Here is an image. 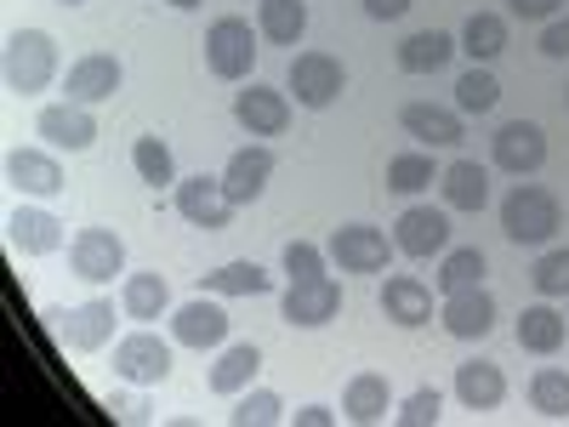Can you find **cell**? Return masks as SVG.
<instances>
[{
    "instance_id": "cell-1",
    "label": "cell",
    "mask_w": 569,
    "mask_h": 427,
    "mask_svg": "<svg viewBox=\"0 0 569 427\" xmlns=\"http://www.w3.org/2000/svg\"><path fill=\"white\" fill-rule=\"evenodd\" d=\"M58 75V40L46 29H12L7 34V52H0V80H7L12 98H34L46 91Z\"/></svg>"
},
{
    "instance_id": "cell-2",
    "label": "cell",
    "mask_w": 569,
    "mask_h": 427,
    "mask_svg": "<svg viewBox=\"0 0 569 427\" xmlns=\"http://www.w3.org/2000/svg\"><path fill=\"white\" fill-rule=\"evenodd\" d=\"M558 228H563V206L536 182H518L501 200V234L512 246H547Z\"/></svg>"
},
{
    "instance_id": "cell-3",
    "label": "cell",
    "mask_w": 569,
    "mask_h": 427,
    "mask_svg": "<svg viewBox=\"0 0 569 427\" xmlns=\"http://www.w3.org/2000/svg\"><path fill=\"white\" fill-rule=\"evenodd\" d=\"M206 69L217 80H251V69H257V29L246 18H217L206 29Z\"/></svg>"
},
{
    "instance_id": "cell-4",
    "label": "cell",
    "mask_w": 569,
    "mask_h": 427,
    "mask_svg": "<svg viewBox=\"0 0 569 427\" xmlns=\"http://www.w3.org/2000/svg\"><path fill=\"white\" fill-rule=\"evenodd\" d=\"M46 319H52V330H58L74 354L109 348V342H114V325H120V314H114L109 297H91V302H80V308H52Z\"/></svg>"
},
{
    "instance_id": "cell-5",
    "label": "cell",
    "mask_w": 569,
    "mask_h": 427,
    "mask_svg": "<svg viewBox=\"0 0 569 427\" xmlns=\"http://www.w3.org/2000/svg\"><path fill=\"white\" fill-rule=\"evenodd\" d=\"M284 86L297 91L302 109H330L348 91V69H342V58H330V52H297Z\"/></svg>"
},
{
    "instance_id": "cell-6",
    "label": "cell",
    "mask_w": 569,
    "mask_h": 427,
    "mask_svg": "<svg viewBox=\"0 0 569 427\" xmlns=\"http://www.w3.org/2000/svg\"><path fill=\"white\" fill-rule=\"evenodd\" d=\"M114 376L137 388H160L171 376V342L154 337V330H131V337L114 342Z\"/></svg>"
},
{
    "instance_id": "cell-7",
    "label": "cell",
    "mask_w": 569,
    "mask_h": 427,
    "mask_svg": "<svg viewBox=\"0 0 569 427\" xmlns=\"http://www.w3.org/2000/svg\"><path fill=\"white\" fill-rule=\"evenodd\" d=\"M69 268L86 285H109L114 274H126V240L114 228H80L69 240Z\"/></svg>"
},
{
    "instance_id": "cell-8",
    "label": "cell",
    "mask_w": 569,
    "mask_h": 427,
    "mask_svg": "<svg viewBox=\"0 0 569 427\" xmlns=\"http://www.w3.org/2000/svg\"><path fill=\"white\" fill-rule=\"evenodd\" d=\"M325 257L342 274H382L388 268V234L370 228V222H342L337 234H330Z\"/></svg>"
},
{
    "instance_id": "cell-9",
    "label": "cell",
    "mask_w": 569,
    "mask_h": 427,
    "mask_svg": "<svg viewBox=\"0 0 569 427\" xmlns=\"http://www.w3.org/2000/svg\"><path fill=\"white\" fill-rule=\"evenodd\" d=\"M120 80H126V69H120V58H114V52H86V58H74V63H69L63 91H69V103L98 109V103H109L114 91H120Z\"/></svg>"
},
{
    "instance_id": "cell-10",
    "label": "cell",
    "mask_w": 569,
    "mask_h": 427,
    "mask_svg": "<svg viewBox=\"0 0 569 427\" xmlns=\"http://www.w3.org/2000/svg\"><path fill=\"white\" fill-rule=\"evenodd\" d=\"M177 211H182V222H194V228H206V234H222L228 228V217H233V200H228V188H222V177H182L177 182Z\"/></svg>"
},
{
    "instance_id": "cell-11",
    "label": "cell",
    "mask_w": 569,
    "mask_h": 427,
    "mask_svg": "<svg viewBox=\"0 0 569 427\" xmlns=\"http://www.w3.org/2000/svg\"><path fill=\"white\" fill-rule=\"evenodd\" d=\"M34 131L52 142V149H63V155H86L91 142H98V120H91V109L86 103H46L40 115H34Z\"/></svg>"
},
{
    "instance_id": "cell-12",
    "label": "cell",
    "mask_w": 569,
    "mask_h": 427,
    "mask_svg": "<svg viewBox=\"0 0 569 427\" xmlns=\"http://www.w3.org/2000/svg\"><path fill=\"white\" fill-rule=\"evenodd\" d=\"M279 314H284V325H302V330H319V325H330L342 314V285L337 279H308V285H291V291L279 297Z\"/></svg>"
},
{
    "instance_id": "cell-13",
    "label": "cell",
    "mask_w": 569,
    "mask_h": 427,
    "mask_svg": "<svg viewBox=\"0 0 569 427\" xmlns=\"http://www.w3.org/2000/svg\"><path fill=\"white\" fill-rule=\"evenodd\" d=\"M171 342L177 348H222L228 342V314L200 291L194 302H182V308H171Z\"/></svg>"
},
{
    "instance_id": "cell-14",
    "label": "cell",
    "mask_w": 569,
    "mask_h": 427,
    "mask_svg": "<svg viewBox=\"0 0 569 427\" xmlns=\"http://www.w3.org/2000/svg\"><path fill=\"white\" fill-rule=\"evenodd\" d=\"M496 166L512 177H536L547 166V131L536 120H507L496 131Z\"/></svg>"
},
{
    "instance_id": "cell-15",
    "label": "cell",
    "mask_w": 569,
    "mask_h": 427,
    "mask_svg": "<svg viewBox=\"0 0 569 427\" xmlns=\"http://www.w3.org/2000/svg\"><path fill=\"white\" fill-rule=\"evenodd\" d=\"M393 246L405 257H445L450 251V217L439 206H410L393 222Z\"/></svg>"
},
{
    "instance_id": "cell-16",
    "label": "cell",
    "mask_w": 569,
    "mask_h": 427,
    "mask_svg": "<svg viewBox=\"0 0 569 427\" xmlns=\"http://www.w3.org/2000/svg\"><path fill=\"white\" fill-rule=\"evenodd\" d=\"M439 319H445V330H450L456 342H479V337H490V330H496V297L485 291V285H467V291L445 297Z\"/></svg>"
},
{
    "instance_id": "cell-17",
    "label": "cell",
    "mask_w": 569,
    "mask_h": 427,
    "mask_svg": "<svg viewBox=\"0 0 569 427\" xmlns=\"http://www.w3.org/2000/svg\"><path fill=\"white\" fill-rule=\"evenodd\" d=\"M268 177H273V149L268 142H246V149H233V160L222 166V188H228L233 206H257Z\"/></svg>"
},
{
    "instance_id": "cell-18",
    "label": "cell",
    "mask_w": 569,
    "mask_h": 427,
    "mask_svg": "<svg viewBox=\"0 0 569 427\" xmlns=\"http://www.w3.org/2000/svg\"><path fill=\"white\" fill-rule=\"evenodd\" d=\"M233 120H240L251 137H279L284 126H291V103H284V91L251 80L240 98H233Z\"/></svg>"
},
{
    "instance_id": "cell-19",
    "label": "cell",
    "mask_w": 569,
    "mask_h": 427,
    "mask_svg": "<svg viewBox=\"0 0 569 427\" xmlns=\"http://www.w3.org/2000/svg\"><path fill=\"white\" fill-rule=\"evenodd\" d=\"M7 182L18 188V195L52 200V195H63V166H58V155H46V149H12L7 155Z\"/></svg>"
},
{
    "instance_id": "cell-20",
    "label": "cell",
    "mask_w": 569,
    "mask_h": 427,
    "mask_svg": "<svg viewBox=\"0 0 569 427\" xmlns=\"http://www.w3.org/2000/svg\"><path fill=\"white\" fill-rule=\"evenodd\" d=\"M7 240H12V251H23V257H52V251L63 246V222H58L52 211H40V206H18V211L7 217Z\"/></svg>"
},
{
    "instance_id": "cell-21",
    "label": "cell",
    "mask_w": 569,
    "mask_h": 427,
    "mask_svg": "<svg viewBox=\"0 0 569 427\" xmlns=\"http://www.w3.org/2000/svg\"><path fill=\"white\" fill-rule=\"evenodd\" d=\"M439 195H445V211H485L490 206V171L479 160H450L439 171Z\"/></svg>"
},
{
    "instance_id": "cell-22",
    "label": "cell",
    "mask_w": 569,
    "mask_h": 427,
    "mask_svg": "<svg viewBox=\"0 0 569 427\" xmlns=\"http://www.w3.org/2000/svg\"><path fill=\"white\" fill-rule=\"evenodd\" d=\"M376 302H382V314H388L393 325H405V330H416V325L433 319V291H427L416 274H393Z\"/></svg>"
},
{
    "instance_id": "cell-23",
    "label": "cell",
    "mask_w": 569,
    "mask_h": 427,
    "mask_svg": "<svg viewBox=\"0 0 569 427\" xmlns=\"http://www.w3.org/2000/svg\"><path fill=\"white\" fill-rule=\"evenodd\" d=\"M257 370H262V348H257V342H228V348L217 354L211 376H206V388H211L217 399H233V394L251 388Z\"/></svg>"
},
{
    "instance_id": "cell-24",
    "label": "cell",
    "mask_w": 569,
    "mask_h": 427,
    "mask_svg": "<svg viewBox=\"0 0 569 427\" xmlns=\"http://www.w3.org/2000/svg\"><path fill=\"white\" fill-rule=\"evenodd\" d=\"M399 126L421 142H433V149H456L467 137L461 131V109H445V103H405L399 109Z\"/></svg>"
},
{
    "instance_id": "cell-25",
    "label": "cell",
    "mask_w": 569,
    "mask_h": 427,
    "mask_svg": "<svg viewBox=\"0 0 569 427\" xmlns=\"http://www.w3.org/2000/svg\"><path fill=\"white\" fill-rule=\"evenodd\" d=\"M456 399H461L467 410H496V405L507 399L501 365H496V359H467V365H456Z\"/></svg>"
},
{
    "instance_id": "cell-26",
    "label": "cell",
    "mask_w": 569,
    "mask_h": 427,
    "mask_svg": "<svg viewBox=\"0 0 569 427\" xmlns=\"http://www.w3.org/2000/svg\"><path fill=\"white\" fill-rule=\"evenodd\" d=\"M388 410H393V388H388V376L359 370L353 383H348V394H342V421L370 427V421H388Z\"/></svg>"
},
{
    "instance_id": "cell-27",
    "label": "cell",
    "mask_w": 569,
    "mask_h": 427,
    "mask_svg": "<svg viewBox=\"0 0 569 427\" xmlns=\"http://www.w3.org/2000/svg\"><path fill=\"white\" fill-rule=\"evenodd\" d=\"M166 308H171V285H166L160 268H149V274H126V285H120V314H126V319L149 325V319H160Z\"/></svg>"
},
{
    "instance_id": "cell-28",
    "label": "cell",
    "mask_w": 569,
    "mask_h": 427,
    "mask_svg": "<svg viewBox=\"0 0 569 427\" xmlns=\"http://www.w3.org/2000/svg\"><path fill=\"white\" fill-rule=\"evenodd\" d=\"M200 291L206 297H268L273 291V274L262 262H222V268L200 274Z\"/></svg>"
},
{
    "instance_id": "cell-29",
    "label": "cell",
    "mask_w": 569,
    "mask_h": 427,
    "mask_svg": "<svg viewBox=\"0 0 569 427\" xmlns=\"http://www.w3.org/2000/svg\"><path fill=\"white\" fill-rule=\"evenodd\" d=\"M456 52H461V46H456L445 29H421V34H410V40L399 46V69H405V75H439Z\"/></svg>"
},
{
    "instance_id": "cell-30",
    "label": "cell",
    "mask_w": 569,
    "mask_h": 427,
    "mask_svg": "<svg viewBox=\"0 0 569 427\" xmlns=\"http://www.w3.org/2000/svg\"><path fill=\"white\" fill-rule=\"evenodd\" d=\"M257 34L273 46H297L308 34V0H262L257 7Z\"/></svg>"
},
{
    "instance_id": "cell-31",
    "label": "cell",
    "mask_w": 569,
    "mask_h": 427,
    "mask_svg": "<svg viewBox=\"0 0 569 427\" xmlns=\"http://www.w3.org/2000/svg\"><path fill=\"white\" fill-rule=\"evenodd\" d=\"M563 337H569V330H563V319H558V308H547V302H536V308H525V314H518V348H525V354H558L563 348Z\"/></svg>"
},
{
    "instance_id": "cell-32",
    "label": "cell",
    "mask_w": 569,
    "mask_h": 427,
    "mask_svg": "<svg viewBox=\"0 0 569 427\" xmlns=\"http://www.w3.org/2000/svg\"><path fill=\"white\" fill-rule=\"evenodd\" d=\"M461 52H467L472 63H496V58L507 52V18H501V12H472V18L461 23Z\"/></svg>"
},
{
    "instance_id": "cell-33",
    "label": "cell",
    "mask_w": 569,
    "mask_h": 427,
    "mask_svg": "<svg viewBox=\"0 0 569 427\" xmlns=\"http://www.w3.org/2000/svg\"><path fill=\"white\" fill-rule=\"evenodd\" d=\"M131 166H137V177L149 182L154 195H160V188H177V182H182V177H177V155L166 149V142H160L154 131L131 142Z\"/></svg>"
},
{
    "instance_id": "cell-34",
    "label": "cell",
    "mask_w": 569,
    "mask_h": 427,
    "mask_svg": "<svg viewBox=\"0 0 569 427\" xmlns=\"http://www.w3.org/2000/svg\"><path fill=\"white\" fill-rule=\"evenodd\" d=\"M433 285H439V297H456V291H467V285H485V251L479 246H450Z\"/></svg>"
},
{
    "instance_id": "cell-35",
    "label": "cell",
    "mask_w": 569,
    "mask_h": 427,
    "mask_svg": "<svg viewBox=\"0 0 569 427\" xmlns=\"http://www.w3.org/2000/svg\"><path fill=\"white\" fill-rule=\"evenodd\" d=\"M501 103V80L485 69V63H472L461 80H456V109L461 115H490Z\"/></svg>"
},
{
    "instance_id": "cell-36",
    "label": "cell",
    "mask_w": 569,
    "mask_h": 427,
    "mask_svg": "<svg viewBox=\"0 0 569 427\" xmlns=\"http://www.w3.org/2000/svg\"><path fill=\"white\" fill-rule=\"evenodd\" d=\"M233 427H273L284 421V399L273 388H251V394H233V410H228Z\"/></svg>"
},
{
    "instance_id": "cell-37",
    "label": "cell",
    "mask_w": 569,
    "mask_h": 427,
    "mask_svg": "<svg viewBox=\"0 0 569 427\" xmlns=\"http://www.w3.org/2000/svg\"><path fill=\"white\" fill-rule=\"evenodd\" d=\"M530 405H536L541 416H558V421H569V370H552V365H541V370L530 376Z\"/></svg>"
},
{
    "instance_id": "cell-38",
    "label": "cell",
    "mask_w": 569,
    "mask_h": 427,
    "mask_svg": "<svg viewBox=\"0 0 569 427\" xmlns=\"http://www.w3.org/2000/svg\"><path fill=\"white\" fill-rule=\"evenodd\" d=\"M433 182H439L433 155H393L388 160V188L393 195H421V188H433Z\"/></svg>"
},
{
    "instance_id": "cell-39",
    "label": "cell",
    "mask_w": 569,
    "mask_h": 427,
    "mask_svg": "<svg viewBox=\"0 0 569 427\" xmlns=\"http://www.w3.org/2000/svg\"><path fill=\"white\" fill-rule=\"evenodd\" d=\"M439 416H445V394H439V388H416V394L393 410L399 427H439Z\"/></svg>"
},
{
    "instance_id": "cell-40",
    "label": "cell",
    "mask_w": 569,
    "mask_h": 427,
    "mask_svg": "<svg viewBox=\"0 0 569 427\" xmlns=\"http://www.w3.org/2000/svg\"><path fill=\"white\" fill-rule=\"evenodd\" d=\"M530 285H536L541 297H569V251H547V257H536Z\"/></svg>"
},
{
    "instance_id": "cell-41",
    "label": "cell",
    "mask_w": 569,
    "mask_h": 427,
    "mask_svg": "<svg viewBox=\"0 0 569 427\" xmlns=\"http://www.w3.org/2000/svg\"><path fill=\"white\" fill-rule=\"evenodd\" d=\"M284 274H291V285L325 279V251L313 240H291V246H284Z\"/></svg>"
},
{
    "instance_id": "cell-42",
    "label": "cell",
    "mask_w": 569,
    "mask_h": 427,
    "mask_svg": "<svg viewBox=\"0 0 569 427\" xmlns=\"http://www.w3.org/2000/svg\"><path fill=\"white\" fill-rule=\"evenodd\" d=\"M536 46H541V58H558V63H563V58H569V12H558V18L541 29Z\"/></svg>"
},
{
    "instance_id": "cell-43",
    "label": "cell",
    "mask_w": 569,
    "mask_h": 427,
    "mask_svg": "<svg viewBox=\"0 0 569 427\" xmlns=\"http://www.w3.org/2000/svg\"><path fill=\"white\" fill-rule=\"evenodd\" d=\"M507 7H512V18L536 23V18H558V12H563V0H507Z\"/></svg>"
},
{
    "instance_id": "cell-44",
    "label": "cell",
    "mask_w": 569,
    "mask_h": 427,
    "mask_svg": "<svg viewBox=\"0 0 569 427\" xmlns=\"http://www.w3.org/2000/svg\"><path fill=\"white\" fill-rule=\"evenodd\" d=\"M416 7V0H365V12L376 18V23H393V18H405Z\"/></svg>"
},
{
    "instance_id": "cell-45",
    "label": "cell",
    "mask_w": 569,
    "mask_h": 427,
    "mask_svg": "<svg viewBox=\"0 0 569 427\" xmlns=\"http://www.w3.org/2000/svg\"><path fill=\"white\" fill-rule=\"evenodd\" d=\"M291 421H297V427H330V421H337V410H330V405H302Z\"/></svg>"
},
{
    "instance_id": "cell-46",
    "label": "cell",
    "mask_w": 569,
    "mask_h": 427,
    "mask_svg": "<svg viewBox=\"0 0 569 427\" xmlns=\"http://www.w3.org/2000/svg\"><path fill=\"white\" fill-rule=\"evenodd\" d=\"M171 7H177V12H200V0H171Z\"/></svg>"
},
{
    "instance_id": "cell-47",
    "label": "cell",
    "mask_w": 569,
    "mask_h": 427,
    "mask_svg": "<svg viewBox=\"0 0 569 427\" xmlns=\"http://www.w3.org/2000/svg\"><path fill=\"white\" fill-rule=\"evenodd\" d=\"M58 7H86V0H58Z\"/></svg>"
}]
</instances>
